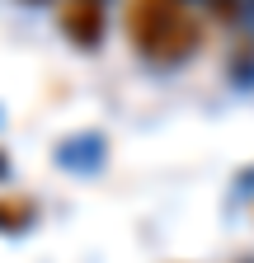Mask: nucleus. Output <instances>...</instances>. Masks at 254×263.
Returning <instances> with one entry per match:
<instances>
[{
  "instance_id": "nucleus-1",
  "label": "nucleus",
  "mask_w": 254,
  "mask_h": 263,
  "mask_svg": "<svg viewBox=\"0 0 254 263\" xmlns=\"http://www.w3.org/2000/svg\"><path fill=\"white\" fill-rule=\"evenodd\" d=\"M127 38L155 66H179L198 52L203 24L188 0H127Z\"/></svg>"
},
{
  "instance_id": "nucleus-2",
  "label": "nucleus",
  "mask_w": 254,
  "mask_h": 263,
  "mask_svg": "<svg viewBox=\"0 0 254 263\" xmlns=\"http://www.w3.org/2000/svg\"><path fill=\"white\" fill-rule=\"evenodd\" d=\"M57 24L66 28V38L76 47H94L104 38V5H99V0H61Z\"/></svg>"
}]
</instances>
